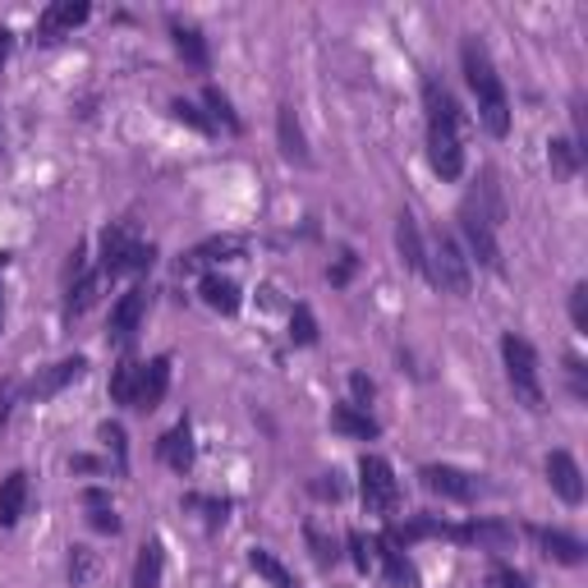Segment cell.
Wrapping results in <instances>:
<instances>
[{
    "label": "cell",
    "instance_id": "1",
    "mask_svg": "<svg viewBox=\"0 0 588 588\" xmlns=\"http://www.w3.org/2000/svg\"><path fill=\"white\" fill-rule=\"evenodd\" d=\"M460 65H464L469 88H474V97H478V120H483V129L493 133V139H506V133H511V102H506L501 74H497L493 55H487V47L478 42V37H469V42L460 47Z\"/></svg>",
    "mask_w": 588,
    "mask_h": 588
},
{
    "label": "cell",
    "instance_id": "2",
    "mask_svg": "<svg viewBox=\"0 0 588 588\" xmlns=\"http://www.w3.org/2000/svg\"><path fill=\"white\" fill-rule=\"evenodd\" d=\"M501 363H506V382H511L515 400L524 409H534V414H542L547 396H542V378H538V349L524 336H515V331H506L501 336Z\"/></svg>",
    "mask_w": 588,
    "mask_h": 588
},
{
    "label": "cell",
    "instance_id": "3",
    "mask_svg": "<svg viewBox=\"0 0 588 588\" xmlns=\"http://www.w3.org/2000/svg\"><path fill=\"white\" fill-rule=\"evenodd\" d=\"M156 258V248L139 240V230L133 226H106L102 230V263H97V271L111 281L120 277V271H148Z\"/></svg>",
    "mask_w": 588,
    "mask_h": 588
},
{
    "label": "cell",
    "instance_id": "4",
    "mask_svg": "<svg viewBox=\"0 0 588 588\" xmlns=\"http://www.w3.org/2000/svg\"><path fill=\"white\" fill-rule=\"evenodd\" d=\"M427 281H437L442 290L456 294V299L469 294V258L456 244V234H446V230L433 234V248H427Z\"/></svg>",
    "mask_w": 588,
    "mask_h": 588
},
{
    "label": "cell",
    "instance_id": "5",
    "mask_svg": "<svg viewBox=\"0 0 588 588\" xmlns=\"http://www.w3.org/2000/svg\"><path fill=\"white\" fill-rule=\"evenodd\" d=\"M359 493H363L368 515H396V506H400L396 469H391L382 456H363L359 460Z\"/></svg>",
    "mask_w": 588,
    "mask_h": 588
},
{
    "label": "cell",
    "instance_id": "6",
    "mask_svg": "<svg viewBox=\"0 0 588 588\" xmlns=\"http://www.w3.org/2000/svg\"><path fill=\"white\" fill-rule=\"evenodd\" d=\"M427 162L442 180L464 175V125H427Z\"/></svg>",
    "mask_w": 588,
    "mask_h": 588
},
{
    "label": "cell",
    "instance_id": "7",
    "mask_svg": "<svg viewBox=\"0 0 588 588\" xmlns=\"http://www.w3.org/2000/svg\"><path fill=\"white\" fill-rule=\"evenodd\" d=\"M423 487H427V493H437V497H446V501H474L483 493L478 474L456 469V464H427L423 469Z\"/></svg>",
    "mask_w": 588,
    "mask_h": 588
},
{
    "label": "cell",
    "instance_id": "8",
    "mask_svg": "<svg viewBox=\"0 0 588 588\" xmlns=\"http://www.w3.org/2000/svg\"><path fill=\"white\" fill-rule=\"evenodd\" d=\"M460 230H464V240H469V253L487 267V271H501V244H497V226L493 221H483L474 207H464L460 212Z\"/></svg>",
    "mask_w": 588,
    "mask_h": 588
},
{
    "label": "cell",
    "instance_id": "9",
    "mask_svg": "<svg viewBox=\"0 0 588 588\" xmlns=\"http://www.w3.org/2000/svg\"><path fill=\"white\" fill-rule=\"evenodd\" d=\"M547 483H552V493L565 506L584 501V474H579V460L571 456V450H552V456H547Z\"/></svg>",
    "mask_w": 588,
    "mask_h": 588
},
{
    "label": "cell",
    "instance_id": "10",
    "mask_svg": "<svg viewBox=\"0 0 588 588\" xmlns=\"http://www.w3.org/2000/svg\"><path fill=\"white\" fill-rule=\"evenodd\" d=\"M166 391H170V359L156 355L152 363L139 368V396H133V409H139V414H152V409L166 400Z\"/></svg>",
    "mask_w": 588,
    "mask_h": 588
},
{
    "label": "cell",
    "instance_id": "11",
    "mask_svg": "<svg viewBox=\"0 0 588 588\" xmlns=\"http://www.w3.org/2000/svg\"><path fill=\"white\" fill-rule=\"evenodd\" d=\"M423 111H427V125H464L456 92H450L442 78H433V74L423 78Z\"/></svg>",
    "mask_w": 588,
    "mask_h": 588
},
{
    "label": "cell",
    "instance_id": "12",
    "mask_svg": "<svg viewBox=\"0 0 588 588\" xmlns=\"http://www.w3.org/2000/svg\"><path fill=\"white\" fill-rule=\"evenodd\" d=\"M244 248H248L244 234H217V240H207V244L193 248L189 258H180V271H199V267H207V263H234Z\"/></svg>",
    "mask_w": 588,
    "mask_h": 588
},
{
    "label": "cell",
    "instance_id": "13",
    "mask_svg": "<svg viewBox=\"0 0 588 588\" xmlns=\"http://www.w3.org/2000/svg\"><path fill=\"white\" fill-rule=\"evenodd\" d=\"M92 10H88V0H55V5H47V14H42V24H37V33H42V42H55L61 33H69V28H78L88 18Z\"/></svg>",
    "mask_w": 588,
    "mask_h": 588
},
{
    "label": "cell",
    "instance_id": "14",
    "mask_svg": "<svg viewBox=\"0 0 588 588\" xmlns=\"http://www.w3.org/2000/svg\"><path fill=\"white\" fill-rule=\"evenodd\" d=\"M528 538H534L538 547L552 561H561V565H584V542L575 538V534H565V528H528Z\"/></svg>",
    "mask_w": 588,
    "mask_h": 588
},
{
    "label": "cell",
    "instance_id": "15",
    "mask_svg": "<svg viewBox=\"0 0 588 588\" xmlns=\"http://www.w3.org/2000/svg\"><path fill=\"white\" fill-rule=\"evenodd\" d=\"M84 372H88V359L84 355H74V359H61V363H51L47 372H42V378H33V396L37 400H51L55 396V391H65L69 382H78V378H84Z\"/></svg>",
    "mask_w": 588,
    "mask_h": 588
},
{
    "label": "cell",
    "instance_id": "16",
    "mask_svg": "<svg viewBox=\"0 0 588 588\" xmlns=\"http://www.w3.org/2000/svg\"><path fill=\"white\" fill-rule=\"evenodd\" d=\"M372 557H378V565L391 575L396 588H419V575H414V565H409V557H405V547H396L391 538H372Z\"/></svg>",
    "mask_w": 588,
    "mask_h": 588
},
{
    "label": "cell",
    "instance_id": "17",
    "mask_svg": "<svg viewBox=\"0 0 588 588\" xmlns=\"http://www.w3.org/2000/svg\"><path fill=\"white\" fill-rule=\"evenodd\" d=\"M396 248H400V258L409 271H419V277H427V244H423V234H419V221L409 217V212H400L396 217Z\"/></svg>",
    "mask_w": 588,
    "mask_h": 588
},
{
    "label": "cell",
    "instance_id": "18",
    "mask_svg": "<svg viewBox=\"0 0 588 588\" xmlns=\"http://www.w3.org/2000/svg\"><path fill=\"white\" fill-rule=\"evenodd\" d=\"M277 139H281V156L294 166H308L312 156H308V139H304V129H299V115H294V106H281L277 111Z\"/></svg>",
    "mask_w": 588,
    "mask_h": 588
},
{
    "label": "cell",
    "instance_id": "19",
    "mask_svg": "<svg viewBox=\"0 0 588 588\" xmlns=\"http://www.w3.org/2000/svg\"><path fill=\"white\" fill-rule=\"evenodd\" d=\"M143 312H148V290H129L125 299L111 308V341H129L133 331H139Z\"/></svg>",
    "mask_w": 588,
    "mask_h": 588
},
{
    "label": "cell",
    "instance_id": "20",
    "mask_svg": "<svg viewBox=\"0 0 588 588\" xmlns=\"http://www.w3.org/2000/svg\"><path fill=\"white\" fill-rule=\"evenodd\" d=\"M24 506H28V474L14 469V474H5V483H0V528H14L24 520Z\"/></svg>",
    "mask_w": 588,
    "mask_h": 588
},
{
    "label": "cell",
    "instance_id": "21",
    "mask_svg": "<svg viewBox=\"0 0 588 588\" xmlns=\"http://www.w3.org/2000/svg\"><path fill=\"white\" fill-rule=\"evenodd\" d=\"M199 294H203V304L212 308V312H226V318H234V312H240V285H234L230 277H217V271H212V277H203L199 281Z\"/></svg>",
    "mask_w": 588,
    "mask_h": 588
},
{
    "label": "cell",
    "instance_id": "22",
    "mask_svg": "<svg viewBox=\"0 0 588 588\" xmlns=\"http://www.w3.org/2000/svg\"><path fill=\"white\" fill-rule=\"evenodd\" d=\"M331 427L345 433V437H359V442H372L382 433L378 419H372L368 409H359V405H336V409H331Z\"/></svg>",
    "mask_w": 588,
    "mask_h": 588
},
{
    "label": "cell",
    "instance_id": "23",
    "mask_svg": "<svg viewBox=\"0 0 588 588\" xmlns=\"http://www.w3.org/2000/svg\"><path fill=\"white\" fill-rule=\"evenodd\" d=\"M106 277L97 267H84V271H74V285H69V299H65V312L69 318H78V312H88L97 304V294H102Z\"/></svg>",
    "mask_w": 588,
    "mask_h": 588
},
{
    "label": "cell",
    "instance_id": "24",
    "mask_svg": "<svg viewBox=\"0 0 588 588\" xmlns=\"http://www.w3.org/2000/svg\"><path fill=\"white\" fill-rule=\"evenodd\" d=\"M156 450H162V460L175 469V474H189V469H193V433H189V423H175Z\"/></svg>",
    "mask_w": 588,
    "mask_h": 588
},
{
    "label": "cell",
    "instance_id": "25",
    "mask_svg": "<svg viewBox=\"0 0 588 588\" xmlns=\"http://www.w3.org/2000/svg\"><path fill=\"white\" fill-rule=\"evenodd\" d=\"M162 571H166V547L152 538L139 547V561H133V588H162Z\"/></svg>",
    "mask_w": 588,
    "mask_h": 588
},
{
    "label": "cell",
    "instance_id": "26",
    "mask_svg": "<svg viewBox=\"0 0 588 588\" xmlns=\"http://www.w3.org/2000/svg\"><path fill=\"white\" fill-rule=\"evenodd\" d=\"M170 37H175V51L184 55V65L207 69V42H203L199 28H193V24H170Z\"/></svg>",
    "mask_w": 588,
    "mask_h": 588
},
{
    "label": "cell",
    "instance_id": "27",
    "mask_svg": "<svg viewBox=\"0 0 588 588\" xmlns=\"http://www.w3.org/2000/svg\"><path fill=\"white\" fill-rule=\"evenodd\" d=\"M84 506H88V520H92L97 534H120L115 506H111V497L102 493V487H88V493H84Z\"/></svg>",
    "mask_w": 588,
    "mask_h": 588
},
{
    "label": "cell",
    "instance_id": "28",
    "mask_svg": "<svg viewBox=\"0 0 588 588\" xmlns=\"http://www.w3.org/2000/svg\"><path fill=\"white\" fill-rule=\"evenodd\" d=\"M139 368L143 363H133V359H120L111 372V400L115 405H129L133 409V396H139Z\"/></svg>",
    "mask_w": 588,
    "mask_h": 588
},
{
    "label": "cell",
    "instance_id": "29",
    "mask_svg": "<svg viewBox=\"0 0 588 588\" xmlns=\"http://www.w3.org/2000/svg\"><path fill=\"white\" fill-rule=\"evenodd\" d=\"M248 565H253V571H258L271 588H299V579H294V575L285 571V565L267 552V547H253V552H248Z\"/></svg>",
    "mask_w": 588,
    "mask_h": 588
},
{
    "label": "cell",
    "instance_id": "30",
    "mask_svg": "<svg viewBox=\"0 0 588 588\" xmlns=\"http://www.w3.org/2000/svg\"><path fill=\"white\" fill-rule=\"evenodd\" d=\"M547 162H552V170L561 175V180H571V175H579L584 148L571 143V139H552V143H547Z\"/></svg>",
    "mask_w": 588,
    "mask_h": 588
},
{
    "label": "cell",
    "instance_id": "31",
    "mask_svg": "<svg viewBox=\"0 0 588 588\" xmlns=\"http://www.w3.org/2000/svg\"><path fill=\"white\" fill-rule=\"evenodd\" d=\"M290 336H294V345H318V322H312V308H308V304H294V312H290Z\"/></svg>",
    "mask_w": 588,
    "mask_h": 588
},
{
    "label": "cell",
    "instance_id": "32",
    "mask_svg": "<svg viewBox=\"0 0 588 588\" xmlns=\"http://www.w3.org/2000/svg\"><path fill=\"white\" fill-rule=\"evenodd\" d=\"M170 115H175L180 125H189V129L212 133V120H207V115H203L199 106H193V102H184V97H175V102H170Z\"/></svg>",
    "mask_w": 588,
    "mask_h": 588
},
{
    "label": "cell",
    "instance_id": "33",
    "mask_svg": "<svg viewBox=\"0 0 588 588\" xmlns=\"http://www.w3.org/2000/svg\"><path fill=\"white\" fill-rule=\"evenodd\" d=\"M571 322H575V331L588 336V285L584 281L571 290Z\"/></svg>",
    "mask_w": 588,
    "mask_h": 588
},
{
    "label": "cell",
    "instance_id": "34",
    "mask_svg": "<svg viewBox=\"0 0 588 588\" xmlns=\"http://www.w3.org/2000/svg\"><path fill=\"white\" fill-rule=\"evenodd\" d=\"M207 106L217 111V120H226V129H240V115L230 111V97L221 88H207Z\"/></svg>",
    "mask_w": 588,
    "mask_h": 588
},
{
    "label": "cell",
    "instance_id": "35",
    "mask_svg": "<svg viewBox=\"0 0 588 588\" xmlns=\"http://www.w3.org/2000/svg\"><path fill=\"white\" fill-rule=\"evenodd\" d=\"M184 506H189V511H207L212 524H221L226 511H230V501H212V497H184Z\"/></svg>",
    "mask_w": 588,
    "mask_h": 588
},
{
    "label": "cell",
    "instance_id": "36",
    "mask_svg": "<svg viewBox=\"0 0 588 588\" xmlns=\"http://www.w3.org/2000/svg\"><path fill=\"white\" fill-rule=\"evenodd\" d=\"M69 579H74V584H88V579H92V552H88V547H74V557H69Z\"/></svg>",
    "mask_w": 588,
    "mask_h": 588
},
{
    "label": "cell",
    "instance_id": "37",
    "mask_svg": "<svg viewBox=\"0 0 588 588\" xmlns=\"http://www.w3.org/2000/svg\"><path fill=\"white\" fill-rule=\"evenodd\" d=\"M493 588H528V575L524 571H511V565H493Z\"/></svg>",
    "mask_w": 588,
    "mask_h": 588
},
{
    "label": "cell",
    "instance_id": "38",
    "mask_svg": "<svg viewBox=\"0 0 588 588\" xmlns=\"http://www.w3.org/2000/svg\"><path fill=\"white\" fill-rule=\"evenodd\" d=\"M308 547H312V557H318L322 565L336 561V547H331V542L322 538V528H318V524H308Z\"/></svg>",
    "mask_w": 588,
    "mask_h": 588
},
{
    "label": "cell",
    "instance_id": "39",
    "mask_svg": "<svg viewBox=\"0 0 588 588\" xmlns=\"http://www.w3.org/2000/svg\"><path fill=\"white\" fill-rule=\"evenodd\" d=\"M349 552H355V565H359L363 575L378 565V557H372V542H363V534H349Z\"/></svg>",
    "mask_w": 588,
    "mask_h": 588
},
{
    "label": "cell",
    "instance_id": "40",
    "mask_svg": "<svg viewBox=\"0 0 588 588\" xmlns=\"http://www.w3.org/2000/svg\"><path fill=\"white\" fill-rule=\"evenodd\" d=\"M345 487L336 483V474H322L318 483H312V497H322V501H341Z\"/></svg>",
    "mask_w": 588,
    "mask_h": 588
},
{
    "label": "cell",
    "instance_id": "41",
    "mask_svg": "<svg viewBox=\"0 0 588 588\" xmlns=\"http://www.w3.org/2000/svg\"><path fill=\"white\" fill-rule=\"evenodd\" d=\"M355 267H359V263H355V253H341V263L327 271V277H331V285H345L349 277H355Z\"/></svg>",
    "mask_w": 588,
    "mask_h": 588
},
{
    "label": "cell",
    "instance_id": "42",
    "mask_svg": "<svg viewBox=\"0 0 588 588\" xmlns=\"http://www.w3.org/2000/svg\"><path fill=\"white\" fill-rule=\"evenodd\" d=\"M14 396H18V386L5 378L0 382V433H5V423H10V409H14Z\"/></svg>",
    "mask_w": 588,
    "mask_h": 588
},
{
    "label": "cell",
    "instance_id": "43",
    "mask_svg": "<svg viewBox=\"0 0 588 588\" xmlns=\"http://www.w3.org/2000/svg\"><path fill=\"white\" fill-rule=\"evenodd\" d=\"M565 372H571V391H575V400H588V382H584V363H579V359H565Z\"/></svg>",
    "mask_w": 588,
    "mask_h": 588
},
{
    "label": "cell",
    "instance_id": "44",
    "mask_svg": "<svg viewBox=\"0 0 588 588\" xmlns=\"http://www.w3.org/2000/svg\"><path fill=\"white\" fill-rule=\"evenodd\" d=\"M102 442H111V450L125 460V427H120V423H106V427H102Z\"/></svg>",
    "mask_w": 588,
    "mask_h": 588
},
{
    "label": "cell",
    "instance_id": "45",
    "mask_svg": "<svg viewBox=\"0 0 588 588\" xmlns=\"http://www.w3.org/2000/svg\"><path fill=\"white\" fill-rule=\"evenodd\" d=\"M349 391H355V400H359V405L372 400V382L363 378V372H355V378H349Z\"/></svg>",
    "mask_w": 588,
    "mask_h": 588
},
{
    "label": "cell",
    "instance_id": "46",
    "mask_svg": "<svg viewBox=\"0 0 588 588\" xmlns=\"http://www.w3.org/2000/svg\"><path fill=\"white\" fill-rule=\"evenodd\" d=\"M10 47H14V33H10V28H0V65H5V55H10Z\"/></svg>",
    "mask_w": 588,
    "mask_h": 588
},
{
    "label": "cell",
    "instance_id": "47",
    "mask_svg": "<svg viewBox=\"0 0 588 588\" xmlns=\"http://www.w3.org/2000/svg\"><path fill=\"white\" fill-rule=\"evenodd\" d=\"M74 469H84V474H97V469H102V464L88 460V456H74Z\"/></svg>",
    "mask_w": 588,
    "mask_h": 588
},
{
    "label": "cell",
    "instance_id": "48",
    "mask_svg": "<svg viewBox=\"0 0 588 588\" xmlns=\"http://www.w3.org/2000/svg\"><path fill=\"white\" fill-rule=\"evenodd\" d=\"M0 327H5V308H0Z\"/></svg>",
    "mask_w": 588,
    "mask_h": 588
}]
</instances>
